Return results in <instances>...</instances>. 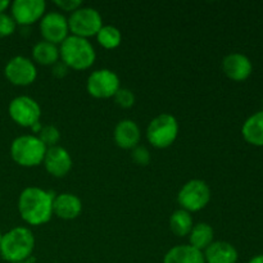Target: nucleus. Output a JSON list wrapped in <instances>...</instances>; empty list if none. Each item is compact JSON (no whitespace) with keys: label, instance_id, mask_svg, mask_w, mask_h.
Listing matches in <instances>:
<instances>
[{"label":"nucleus","instance_id":"nucleus-5","mask_svg":"<svg viewBox=\"0 0 263 263\" xmlns=\"http://www.w3.org/2000/svg\"><path fill=\"white\" fill-rule=\"evenodd\" d=\"M179 122L170 113H161L149 122L146 139L157 149H166L176 141L179 135Z\"/></svg>","mask_w":263,"mask_h":263},{"label":"nucleus","instance_id":"nucleus-8","mask_svg":"<svg viewBox=\"0 0 263 263\" xmlns=\"http://www.w3.org/2000/svg\"><path fill=\"white\" fill-rule=\"evenodd\" d=\"M120 87V77L112 69H97V71L91 72L90 76L87 77V92L92 98H97V99H109V98H113Z\"/></svg>","mask_w":263,"mask_h":263},{"label":"nucleus","instance_id":"nucleus-27","mask_svg":"<svg viewBox=\"0 0 263 263\" xmlns=\"http://www.w3.org/2000/svg\"><path fill=\"white\" fill-rule=\"evenodd\" d=\"M131 158L139 166H146L151 162V152L144 145H138L131 149Z\"/></svg>","mask_w":263,"mask_h":263},{"label":"nucleus","instance_id":"nucleus-13","mask_svg":"<svg viewBox=\"0 0 263 263\" xmlns=\"http://www.w3.org/2000/svg\"><path fill=\"white\" fill-rule=\"evenodd\" d=\"M46 172L54 177H64L72 170V157L63 146L55 145L46 149L43 161Z\"/></svg>","mask_w":263,"mask_h":263},{"label":"nucleus","instance_id":"nucleus-15","mask_svg":"<svg viewBox=\"0 0 263 263\" xmlns=\"http://www.w3.org/2000/svg\"><path fill=\"white\" fill-rule=\"evenodd\" d=\"M82 212V202L72 193H62L54 197L53 215L62 220H74Z\"/></svg>","mask_w":263,"mask_h":263},{"label":"nucleus","instance_id":"nucleus-9","mask_svg":"<svg viewBox=\"0 0 263 263\" xmlns=\"http://www.w3.org/2000/svg\"><path fill=\"white\" fill-rule=\"evenodd\" d=\"M8 113L18 126L31 128L35 123L40 122L41 107L33 98L20 95L10 100Z\"/></svg>","mask_w":263,"mask_h":263},{"label":"nucleus","instance_id":"nucleus-4","mask_svg":"<svg viewBox=\"0 0 263 263\" xmlns=\"http://www.w3.org/2000/svg\"><path fill=\"white\" fill-rule=\"evenodd\" d=\"M46 146L36 135H22L10 144V157L22 167H36L43 163Z\"/></svg>","mask_w":263,"mask_h":263},{"label":"nucleus","instance_id":"nucleus-7","mask_svg":"<svg viewBox=\"0 0 263 263\" xmlns=\"http://www.w3.org/2000/svg\"><path fill=\"white\" fill-rule=\"evenodd\" d=\"M68 26L71 35L89 39L97 36L103 27L102 14L92 7H81L71 13L68 18Z\"/></svg>","mask_w":263,"mask_h":263},{"label":"nucleus","instance_id":"nucleus-18","mask_svg":"<svg viewBox=\"0 0 263 263\" xmlns=\"http://www.w3.org/2000/svg\"><path fill=\"white\" fill-rule=\"evenodd\" d=\"M163 263H205V259L203 252L189 244H180L167 252Z\"/></svg>","mask_w":263,"mask_h":263},{"label":"nucleus","instance_id":"nucleus-24","mask_svg":"<svg viewBox=\"0 0 263 263\" xmlns=\"http://www.w3.org/2000/svg\"><path fill=\"white\" fill-rule=\"evenodd\" d=\"M37 138L40 139L41 143H43L46 148H51V146L58 145V141L61 140V131H59L54 125L43 126L41 131L39 133Z\"/></svg>","mask_w":263,"mask_h":263},{"label":"nucleus","instance_id":"nucleus-22","mask_svg":"<svg viewBox=\"0 0 263 263\" xmlns=\"http://www.w3.org/2000/svg\"><path fill=\"white\" fill-rule=\"evenodd\" d=\"M193 226H194V223H193L192 213L181 210V208L172 212L171 217H170V229L175 235L179 236V238L187 236L192 231Z\"/></svg>","mask_w":263,"mask_h":263},{"label":"nucleus","instance_id":"nucleus-23","mask_svg":"<svg viewBox=\"0 0 263 263\" xmlns=\"http://www.w3.org/2000/svg\"><path fill=\"white\" fill-rule=\"evenodd\" d=\"M97 40L100 45L104 49L112 50V49L118 48L122 41V33H121L120 28L112 25H103L99 32L97 33Z\"/></svg>","mask_w":263,"mask_h":263},{"label":"nucleus","instance_id":"nucleus-29","mask_svg":"<svg viewBox=\"0 0 263 263\" xmlns=\"http://www.w3.org/2000/svg\"><path fill=\"white\" fill-rule=\"evenodd\" d=\"M51 67H53V69H51V71H53V74L57 77V79H62V77H64L67 73H68L69 68L61 61V59H59V61L57 62L55 64H53Z\"/></svg>","mask_w":263,"mask_h":263},{"label":"nucleus","instance_id":"nucleus-1","mask_svg":"<svg viewBox=\"0 0 263 263\" xmlns=\"http://www.w3.org/2000/svg\"><path fill=\"white\" fill-rule=\"evenodd\" d=\"M55 195L37 186H28L18 197V212L26 223L40 226L53 217V200Z\"/></svg>","mask_w":263,"mask_h":263},{"label":"nucleus","instance_id":"nucleus-21","mask_svg":"<svg viewBox=\"0 0 263 263\" xmlns=\"http://www.w3.org/2000/svg\"><path fill=\"white\" fill-rule=\"evenodd\" d=\"M33 61L41 66H53L59 61V48L49 41H39L32 48Z\"/></svg>","mask_w":263,"mask_h":263},{"label":"nucleus","instance_id":"nucleus-32","mask_svg":"<svg viewBox=\"0 0 263 263\" xmlns=\"http://www.w3.org/2000/svg\"><path fill=\"white\" fill-rule=\"evenodd\" d=\"M14 263H33V259L28 258L27 261H23V262H14Z\"/></svg>","mask_w":263,"mask_h":263},{"label":"nucleus","instance_id":"nucleus-31","mask_svg":"<svg viewBox=\"0 0 263 263\" xmlns=\"http://www.w3.org/2000/svg\"><path fill=\"white\" fill-rule=\"evenodd\" d=\"M249 263H263V254H258V256H254L253 258L249 261Z\"/></svg>","mask_w":263,"mask_h":263},{"label":"nucleus","instance_id":"nucleus-11","mask_svg":"<svg viewBox=\"0 0 263 263\" xmlns=\"http://www.w3.org/2000/svg\"><path fill=\"white\" fill-rule=\"evenodd\" d=\"M40 31L44 40L61 45L69 36L68 18L59 12H49L40 20Z\"/></svg>","mask_w":263,"mask_h":263},{"label":"nucleus","instance_id":"nucleus-2","mask_svg":"<svg viewBox=\"0 0 263 263\" xmlns=\"http://www.w3.org/2000/svg\"><path fill=\"white\" fill-rule=\"evenodd\" d=\"M33 248L35 236L32 231L27 228L18 226L3 234L0 241V256L8 263L23 262L31 258Z\"/></svg>","mask_w":263,"mask_h":263},{"label":"nucleus","instance_id":"nucleus-6","mask_svg":"<svg viewBox=\"0 0 263 263\" xmlns=\"http://www.w3.org/2000/svg\"><path fill=\"white\" fill-rule=\"evenodd\" d=\"M211 200V189L203 180L194 179L182 185L177 194V203L181 210L187 212H199L207 207Z\"/></svg>","mask_w":263,"mask_h":263},{"label":"nucleus","instance_id":"nucleus-14","mask_svg":"<svg viewBox=\"0 0 263 263\" xmlns=\"http://www.w3.org/2000/svg\"><path fill=\"white\" fill-rule=\"evenodd\" d=\"M251 59L241 53H231L222 61V71L229 79L234 81H244L252 73Z\"/></svg>","mask_w":263,"mask_h":263},{"label":"nucleus","instance_id":"nucleus-20","mask_svg":"<svg viewBox=\"0 0 263 263\" xmlns=\"http://www.w3.org/2000/svg\"><path fill=\"white\" fill-rule=\"evenodd\" d=\"M241 134L252 145L263 146V110L254 113L244 122Z\"/></svg>","mask_w":263,"mask_h":263},{"label":"nucleus","instance_id":"nucleus-26","mask_svg":"<svg viewBox=\"0 0 263 263\" xmlns=\"http://www.w3.org/2000/svg\"><path fill=\"white\" fill-rule=\"evenodd\" d=\"M17 28V23L14 22L13 17L7 13H0V37H7L14 33Z\"/></svg>","mask_w":263,"mask_h":263},{"label":"nucleus","instance_id":"nucleus-12","mask_svg":"<svg viewBox=\"0 0 263 263\" xmlns=\"http://www.w3.org/2000/svg\"><path fill=\"white\" fill-rule=\"evenodd\" d=\"M45 9L44 0H14L10 4V15L18 26L28 27L43 18Z\"/></svg>","mask_w":263,"mask_h":263},{"label":"nucleus","instance_id":"nucleus-16","mask_svg":"<svg viewBox=\"0 0 263 263\" xmlns=\"http://www.w3.org/2000/svg\"><path fill=\"white\" fill-rule=\"evenodd\" d=\"M115 141L120 148L134 149L140 144L141 131L133 120H122L115 128Z\"/></svg>","mask_w":263,"mask_h":263},{"label":"nucleus","instance_id":"nucleus-25","mask_svg":"<svg viewBox=\"0 0 263 263\" xmlns=\"http://www.w3.org/2000/svg\"><path fill=\"white\" fill-rule=\"evenodd\" d=\"M115 102L118 107L121 108H131L134 104H135V94L133 92V90L127 89V87H120L118 91L115 94Z\"/></svg>","mask_w":263,"mask_h":263},{"label":"nucleus","instance_id":"nucleus-34","mask_svg":"<svg viewBox=\"0 0 263 263\" xmlns=\"http://www.w3.org/2000/svg\"><path fill=\"white\" fill-rule=\"evenodd\" d=\"M262 107H263V100H262ZM263 110V109H262Z\"/></svg>","mask_w":263,"mask_h":263},{"label":"nucleus","instance_id":"nucleus-17","mask_svg":"<svg viewBox=\"0 0 263 263\" xmlns=\"http://www.w3.org/2000/svg\"><path fill=\"white\" fill-rule=\"evenodd\" d=\"M205 263H236L239 254L235 247L228 241H213L204 252Z\"/></svg>","mask_w":263,"mask_h":263},{"label":"nucleus","instance_id":"nucleus-19","mask_svg":"<svg viewBox=\"0 0 263 263\" xmlns=\"http://www.w3.org/2000/svg\"><path fill=\"white\" fill-rule=\"evenodd\" d=\"M189 246L194 247L200 252H204L215 239V230L212 226L207 222H199L193 226L189 235Z\"/></svg>","mask_w":263,"mask_h":263},{"label":"nucleus","instance_id":"nucleus-3","mask_svg":"<svg viewBox=\"0 0 263 263\" xmlns=\"http://www.w3.org/2000/svg\"><path fill=\"white\" fill-rule=\"evenodd\" d=\"M59 58L68 68L84 71L94 64L97 54L87 39L69 35L59 45Z\"/></svg>","mask_w":263,"mask_h":263},{"label":"nucleus","instance_id":"nucleus-33","mask_svg":"<svg viewBox=\"0 0 263 263\" xmlns=\"http://www.w3.org/2000/svg\"><path fill=\"white\" fill-rule=\"evenodd\" d=\"M2 238H3V234H2V231H0V241H2Z\"/></svg>","mask_w":263,"mask_h":263},{"label":"nucleus","instance_id":"nucleus-30","mask_svg":"<svg viewBox=\"0 0 263 263\" xmlns=\"http://www.w3.org/2000/svg\"><path fill=\"white\" fill-rule=\"evenodd\" d=\"M10 7V3L8 0H0V13H4Z\"/></svg>","mask_w":263,"mask_h":263},{"label":"nucleus","instance_id":"nucleus-10","mask_svg":"<svg viewBox=\"0 0 263 263\" xmlns=\"http://www.w3.org/2000/svg\"><path fill=\"white\" fill-rule=\"evenodd\" d=\"M4 74L5 79L15 86H28L35 82L37 68L31 59L23 55H15L5 64Z\"/></svg>","mask_w":263,"mask_h":263},{"label":"nucleus","instance_id":"nucleus-28","mask_svg":"<svg viewBox=\"0 0 263 263\" xmlns=\"http://www.w3.org/2000/svg\"><path fill=\"white\" fill-rule=\"evenodd\" d=\"M54 4H55L59 9L63 10V12L69 13H73L74 10L82 7L81 0H55Z\"/></svg>","mask_w":263,"mask_h":263}]
</instances>
